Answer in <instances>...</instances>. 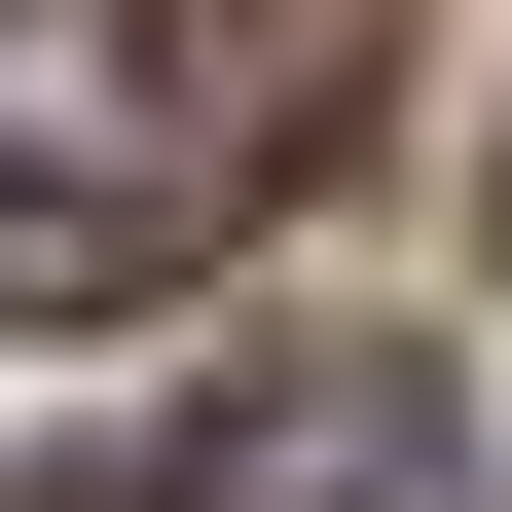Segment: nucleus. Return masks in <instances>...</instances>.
I'll use <instances>...</instances> for the list:
<instances>
[{
  "label": "nucleus",
  "mask_w": 512,
  "mask_h": 512,
  "mask_svg": "<svg viewBox=\"0 0 512 512\" xmlns=\"http://www.w3.org/2000/svg\"><path fill=\"white\" fill-rule=\"evenodd\" d=\"M366 147V0H0V330H110Z\"/></svg>",
  "instance_id": "f257e3e1"
},
{
  "label": "nucleus",
  "mask_w": 512,
  "mask_h": 512,
  "mask_svg": "<svg viewBox=\"0 0 512 512\" xmlns=\"http://www.w3.org/2000/svg\"><path fill=\"white\" fill-rule=\"evenodd\" d=\"M439 476H476V366L439 330H256V366L147 403V512H439Z\"/></svg>",
  "instance_id": "f03ea898"
}]
</instances>
